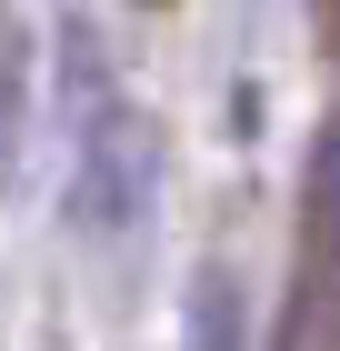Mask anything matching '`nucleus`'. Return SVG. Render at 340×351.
I'll return each instance as SVG.
<instances>
[{"instance_id":"1","label":"nucleus","mask_w":340,"mask_h":351,"mask_svg":"<svg viewBox=\"0 0 340 351\" xmlns=\"http://www.w3.org/2000/svg\"><path fill=\"white\" fill-rule=\"evenodd\" d=\"M51 121H60V181H70V221L80 231H131L140 221V110L131 90L110 81V60L90 30H60V90H51Z\"/></svg>"},{"instance_id":"2","label":"nucleus","mask_w":340,"mask_h":351,"mask_svg":"<svg viewBox=\"0 0 340 351\" xmlns=\"http://www.w3.org/2000/svg\"><path fill=\"white\" fill-rule=\"evenodd\" d=\"M190 351H240V281L231 271H200V291H190Z\"/></svg>"},{"instance_id":"3","label":"nucleus","mask_w":340,"mask_h":351,"mask_svg":"<svg viewBox=\"0 0 340 351\" xmlns=\"http://www.w3.org/2000/svg\"><path fill=\"white\" fill-rule=\"evenodd\" d=\"M10 131H21V40H0V161H10Z\"/></svg>"}]
</instances>
